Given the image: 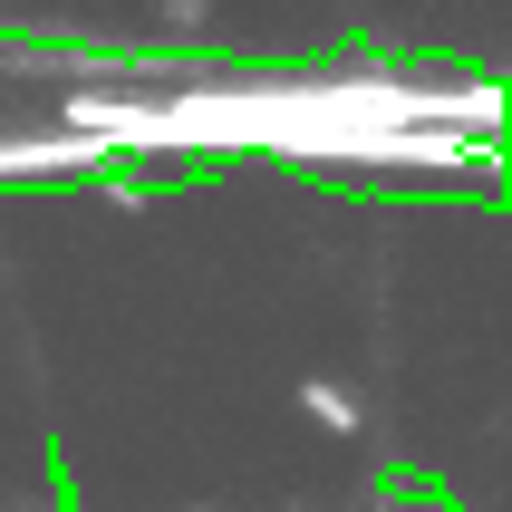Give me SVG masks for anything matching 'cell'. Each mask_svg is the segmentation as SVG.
<instances>
[{
    "instance_id": "obj_1",
    "label": "cell",
    "mask_w": 512,
    "mask_h": 512,
    "mask_svg": "<svg viewBox=\"0 0 512 512\" xmlns=\"http://www.w3.org/2000/svg\"><path fill=\"white\" fill-rule=\"evenodd\" d=\"M310 416H319V426H358V397H348V387H319V377H310Z\"/></svg>"
}]
</instances>
